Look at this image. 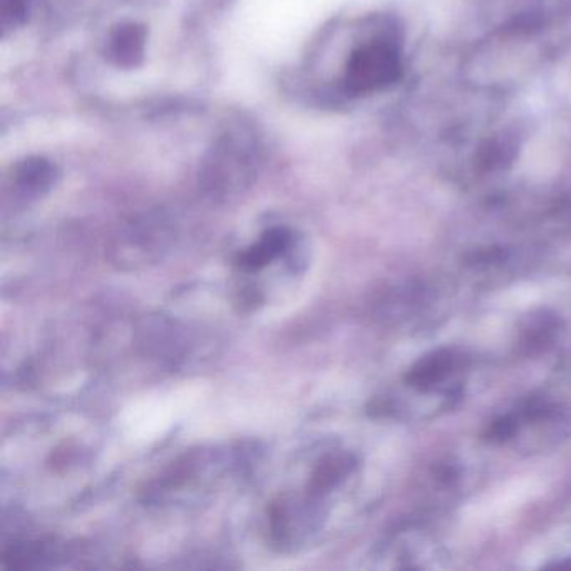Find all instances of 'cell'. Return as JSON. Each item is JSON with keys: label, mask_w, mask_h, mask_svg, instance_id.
<instances>
[{"label": "cell", "mask_w": 571, "mask_h": 571, "mask_svg": "<svg viewBox=\"0 0 571 571\" xmlns=\"http://www.w3.org/2000/svg\"><path fill=\"white\" fill-rule=\"evenodd\" d=\"M401 74L402 56L397 42L392 37H374L350 54L344 73L345 93H377L399 81Z\"/></svg>", "instance_id": "6da1fadb"}, {"label": "cell", "mask_w": 571, "mask_h": 571, "mask_svg": "<svg viewBox=\"0 0 571 571\" xmlns=\"http://www.w3.org/2000/svg\"><path fill=\"white\" fill-rule=\"evenodd\" d=\"M461 366L463 355L449 349L434 350L414 364L406 381L409 386L416 387L419 391H433L434 387L448 379Z\"/></svg>", "instance_id": "7a4b0ae2"}, {"label": "cell", "mask_w": 571, "mask_h": 571, "mask_svg": "<svg viewBox=\"0 0 571 571\" xmlns=\"http://www.w3.org/2000/svg\"><path fill=\"white\" fill-rule=\"evenodd\" d=\"M294 247V233L289 228L275 227L263 233L260 242L248 248L238 257V265L247 272H257L267 267L275 258L283 257Z\"/></svg>", "instance_id": "3957f363"}, {"label": "cell", "mask_w": 571, "mask_h": 571, "mask_svg": "<svg viewBox=\"0 0 571 571\" xmlns=\"http://www.w3.org/2000/svg\"><path fill=\"white\" fill-rule=\"evenodd\" d=\"M146 31L138 24H123L109 39L108 56L119 67H136L145 54Z\"/></svg>", "instance_id": "277c9868"}, {"label": "cell", "mask_w": 571, "mask_h": 571, "mask_svg": "<svg viewBox=\"0 0 571 571\" xmlns=\"http://www.w3.org/2000/svg\"><path fill=\"white\" fill-rule=\"evenodd\" d=\"M56 181V168L44 158H27L17 166L16 183L22 193L39 196L51 190Z\"/></svg>", "instance_id": "5b68a950"}, {"label": "cell", "mask_w": 571, "mask_h": 571, "mask_svg": "<svg viewBox=\"0 0 571 571\" xmlns=\"http://www.w3.org/2000/svg\"><path fill=\"white\" fill-rule=\"evenodd\" d=\"M558 329V320L555 315H540L530 317V325L525 329L523 344L530 350H540L546 344H550L553 335Z\"/></svg>", "instance_id": "8992f818"}, {"label": "cell", "mask_w": 571, "mask_h": 571, "mask_svg": "<svg viewBox=\"0 0 571 571\" xmlns=\"http://www.w3.org/2000/svg\"><path fill=\"white\" fill-rule=\"evenodd\" d=\"M354 464L350 463L349 456H334L324 463L320 464L319 469L315 471L312 486L319 489H329L344 479L345 474L349 473L350 468Z\"/></svg>", "instance_id": "52a82bcc"}, {"label": "cell", "mask_w": 571, "mask_h": 571, "mask_svg": "<svg viewBox=\"0 0 571 571\" xmlns=\"http://www.w3.org/2000/svg\"><path fill=\"white\" fill-rule=\"evenodd\" d=\"M29 0H0V26L4 32L12 31L26 22Z\"/></svg>", "instance_id": "ba28073f"}, {"label": "cell", "mask_w": 571, "mask_h": 571, "mask_svg": "<svg viewBox=\"0 0 571 571\" xmlns=\"http://www.w3.org/2000/svg\"><path fill=\"white\" fill-rule=\"evenodd\" d=\"M518 429V421L515 416L499 417L498 421H494L488 429L489 441H506V439L513 438Z\"/></svg>", "instance_id": "9c48e42d"}]
</instances>
